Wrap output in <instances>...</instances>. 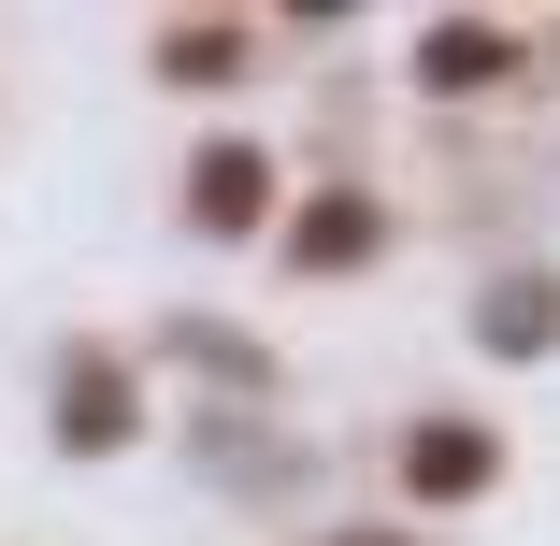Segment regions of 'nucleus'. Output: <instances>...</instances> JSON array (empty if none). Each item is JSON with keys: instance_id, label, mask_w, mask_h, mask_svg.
I'll return each mask as SVG.
<instances>
[{"instance_id": "4", "label": "nucleus", "mask_w": 560, "mask_h": 546, "mask_svg": "<svg viewBox=\"0 0 560 546\" xmlns=\"http://www.w3.org/2000/svg\"><path fill=\"white\" fill-rule=\"evenodd\" d=\"M475 72H503L489 30H431V86H475Z\"/></svg>"}, {"instance_id": "1", "label": "nucleus", "mask_w": 560, "mask_h": 546, "mask_svg": "<svg viewBox=\"0 0 560 546\" xmlns=\"http://www.w3.org/2000/svg\"><path fill=\"white\" fill-rule=\"evenodd\" d=\"M259 201H273V173H259L245 144H215V159H201V231H259Z\"/></svg>"}, {"instance_id": "3", "label": "nucleus", "mask_w": 560, "mask_h": 546, "mask_svg": "<svg viewBox=\"0 0 560 546\" xmlns=\"http://www.w3.org/2000/svg\"><path fill=\"white\" fill-rule=\"evenodd\" d=\"M489 475V446H475V431H431V446H417V489L445 503V489H475Z\"/></svg>"}, {"instance_id": "2", "label": "nucleus", "mask_w": 560, "mask_h": 546, "mask_svg": "<svg viewBox=\"0 0 560 546\" xmlns=\"http://www.w3.org/2000/svg\"><path fill=\"white\" fill-rule=\"evenodd\" d=\"M360 245H374V216H360V201H330V216H302V259H316V274H346Z\"/></svg>"}]
</instances>
